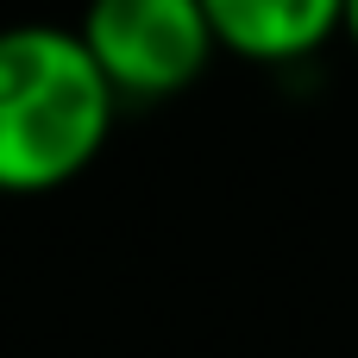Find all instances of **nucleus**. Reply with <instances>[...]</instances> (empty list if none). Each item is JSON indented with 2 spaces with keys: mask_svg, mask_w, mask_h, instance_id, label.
I'll return each instance as SVG.
<instances>
[{
  "mask_svg": "<svg viewBox=\"0 0 358 358\" xmlns=\"http://www.w3.org/2000/svg\"><path fill=\"white\" fill-rule=\"evenodd\" d=\"M120 101L76 25H0V195L69 189L113 138Z\"/></svg>",
  "mask_w": 358,
  "mask_h": 358,
  "instance_id": "1",
  "label": "nucleus"
},
{
  "mask_svg": "<svg viewBox=\"0 0 358 358\" xmlns=\"http://www.w3.org/2000/svg\"><path fill=\"white\" fill-rule=\"evenodd\" d=\"M82 50L107 76L113 101H176L220 57L201 0H88L76 19Z\"/></svg>",
  "mask_w": 358,
  "mask_h": 358,
  "instance_id": "2",
  "label": "nucleus"
},
{
  "mask_svg": "<svg viewBox=\"0 0 358 358\" xmlns=\"http://www.w3.org/2000/svg\"><path fill=\"white\" fill-rule=\"evenodd\" d=\"M220 57L289 69L346 38V0H201Z\"/></svg>",
  "mask_w": 358,
  "mask_h": 358,
  "instance_id": "3",
  "label": "nucleus"
},
{
  "mask_svg": "<svg viewBox=\"0 0 358 358\" xmlns=\"http://www.w3.org/2000/svg\"><path fill=\"white\" fill-rule=\"evenodd\" d=\"M346 44L358 50V0H346Z\"/></svg>",
  "mask_w": 358,
  "mask_h": 358,
  "instance_id": "4",
  "label": "nucleus"
}]
</instances>
